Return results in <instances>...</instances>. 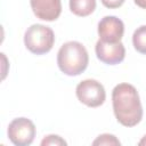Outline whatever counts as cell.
<instances>
[{
	"instance_id": "52a82bcc",
	"label": "cell",
	"mask_w": 146,
	"mask_h": 146,
	"mask_svg": "<svg viewBox=\"0 0 146 146\" xmlns=\"http://www.w3.org/2000/svg\"><path fill=\"white\" fill-rule=\"evenodd\" d=\"M124 33V24L116 16H105L98 23L99 39L106 42L121 41Z\"/></svg>"
},
{
	"instance_id": "7c38bea8",
	"label": "cell",
	"mask_w": 146,
	"mask_h": 146,
	"mask_svg": "<svg viewBox=\"0 0 146 146\" xmlns=\"http://www.w3.org/2000/svg\"><path fill=\"white\" fill-rule=\"evenodd\" d=\"M41 145L42 146H46V145H55V146H64V145H67V143L59 136L57 135H49L47 137H44L41 141Z\"/></svg>"
},
{
	"instance_id": "8992f818",
	"label": "cell",
	"mask_w": 146,
	"mask_h": 146,
	"mask_svg": "<svg viewBox=\"0 0 146 146\" xmlns=\"http://www.w3.org/2000/svg\"><path fill=\"white\" fill-rule=\"evenodd\" d=\"M95 51L97 58L107 65H116L125 57V48L121 41L106 42L99 39L96 43Z\"/></svg>"
},
{
	"instance_id": "7a4b0ae2",
	"label": "cell",
	"mask_w": 146,
	"mask_h": 146,
	"mask_svg": "<svg viewBox=\"0 0 146 146\" xmlns=\"http://www.w3.org/2000/svg\"><path fill=\"white\" fill-rule=\"evenodd\" d=\"M89 55L86 47L79 41L65 42L58 50L57 65L59 70L70 76H75L86 71Z\"/></svg>"
},
{
	"instance_id": "ba28073f",
	"label": "cell",
	"mask_w": 146,
	"mask_h": 146,
	"mask_svg": "<svg viewBox=\"0 0 146 146\" xmlns=\"http://www.w3.org/2000/svg\"><path fill=\"white\" fill-rule=\"evenodd\" d=\"M34 15L42 21H56L62 13L60 0H30Z\"/></svg>"
},
{
	"instance_id": "30bf717a",
	"label": "cell",
	"mask_w": 146,
	"mask_h": 146,
	"mask_svg": "<svg viewBox=\"0 0 146 146\" xmlns=\"http://www.w3.org/2000/svg\"><path fill=\"white\" fill-rule=\"evenodd\" d=\"M132 43L135 49L146 55V25L139 26L132 34Z\"/></svg>"
},
{
	"instance_id": "3957f363",
	"label": "cell",
	"mask_w": 146,
	"mask_h": 146,
	"mask_svg": "<svg viewBox=\"0 0 146 146\" xmlns=\"http://www.w3.org/2000/svg\"><path fill=\"white\" fill-rule=\"evenodd\" d=\"M25 47L34 55H43L51 50L55 43L54 31L42 24H33L25 31Z\"/></svg>"
},
{
	"instance_id": "9c48e42d",
	"label": "cell",
	"mask_w": 146,
	"mask_h": 146,
	"mask_svg": "<svg viewBox=\"0 0 146 146\" xmlns=\"http://www.w3.org/2000/svg\"><path fill=\"white\" fill-rule=\"evenodd\" d=\"M70 9L76 16H88L96 9V0H70Z\"/></svg>"
},
{
	"instance_id": "5bb4252c",
	"label": "cell",
	"mask_w": 146,
	"mask_h": 146,
	"mask_svg": "<svg viewBox=\"0 0 146 146\" xmlns=\"http://www.w3.org/2000/svg\"><path fill=\"white\" fill-rule=\"evenodd\" d=\"M133 1L138 7H140L143 9H146V0H133Z\"/></svg>"
},
{
	"instance_id": "9a60e30c",
	"label": "cell",
	"mask_w": 146,
	"mask_h": 146,
	"mask_svg": "<svg viewBox=\"0 0 146 146\" xmlns=\"http://www.w3.org/2000/svg\"><path fill=\"white\" fill-rule=\"evenodd\" d=\"M138 145H139V146H144V145L146 146V135L140 139V141L138 143Z\"/></svg>"
},
{
	"instance_id": "277c9868",
	"label": "cell",
	"mask_w": 146,
	"mask_h": 146,
	"mask_svg": "<svg viewBox=\"0 0 146 146\" xmlns=\"http://www.w3.org/2000/svg\"><path fill=\"white\" fill-rule=\"evenodd\" d=\"M75 94L78 99L88 107H98L103 105L106 99L104 86L94 79L81 81L76 86Z\"/></svg>"
},
{
	"instance_id": "6da1fadb",
	"label": "cell",
	"mask_w": 146,
	"mask_h": 146,
	"mask_svg": "<svg viewBox=\"0 0 146 146\" xmlns=\"http://www.w3.org/2000/svg\"><path fill=\"white\" fill-rule=\"evenodd\" d=\"M114 115L122 125L135 127L143 119V106L137 89L130 83H119L112 91Z\"/></svg>"
},
{
	"instance_id": "8fae6325",
	"label": "cell",
	"mask_w": 146,
	"mask_h": 146,
	"mask_svg": "<svg viewBox=\"0 0 146 146\" xmlns=\"http://www.w3.org/2000/svg\"><path fill=\"white\" fill-rule=\"evenodd\" d=\"M121 143L120 140L114 136V135H110V133H103L100 136H98L94 141L92 145H115L119 146Z\"/></svg>"
},
{
	"instance_id": "5b68a950",
	"label": "cell",
	"mask_w": 146,
	"mask_h": 146,
	"mask_svg": "<svg viewBox=\"0 0 146 146\" xmlns=\"http://www.w3.org/2000/svg\"><path fill=\"white\" fill-rule=\"evenodd\" d=\"M35 125L26 117L14 119L7 129L9 140L16 146H27L31 145L35 137Z\"/></svg>"
},
{
	"instance_id": "4fadbf2b",
	"label": "cell",
	"mask_w": 146,
	"mask_h": 146,
	"mask_svg": "<svg viewBox=\"0 0 146 146\" xmlns=\"http://www.w3.org/2000/svg\"><path fill=\"white\" fill-rule=\"evenodd\" d=\"M125 0H102V3L110 9H114V8H119L124 3Z\"/></svg>"
}]
</instances>
